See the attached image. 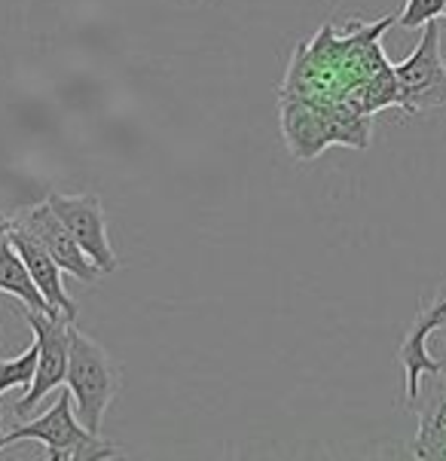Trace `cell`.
<instances>
[{
  "label": "cell",
  "mask_w": 446,
  "mask_h": 461,
  "mask_svg": "<svg viewBox=\"0 0 446 461\" xmlns=\"http://www.w3.org/2000/svg\"><path fill=\"white\" fill-rule=\"evenodd\" d=\"M0 294H10L31 312H43V315H56V309L46 303V296L41 294V287L31 278L25 260L15 251L10 230L0 236ZM61 315V312H59Z\"/></svg>",
  "instance_id": "obj_9"
},
{
  "label": "cell",
  "mask_w": 446,
  "mask_h": 461,
  "mask_svg": "<svg viewBox=\"0 0 446 461\" xmlns=\"http://www.w3.org/2000/svg\"><path fill=\"white\" fill-rule=\"evenodd\" d=\"M13 223H19L22 230H28L46 251L52 254L61 269L68 276H74L77 281H86V285H96L101 278L98 266L89 260V254L80 248V241L70 236V230L61 223V217L50 208V202H41V205L22 208L19 214H13Z\"/></svg>",
  "instance_id": "obj_6"
},
{
  "label": "cell",
  "mask_w": 446,
  "mask_h": 461,
  "mask_svg": "<svg viewBox=\"0 0 446 461\" xmlns=\"http://www.w3.org/2000/svg\"><path fill=\"white\" fill-rule=\"evenodd\" d=\"M25 324L31 327L37 339V373H34V382L25 394L19 397L15 403V416L25 419L37 403L43 401L46 394H52L56 388L65 385V376H68V348H70V324L65 315H43V312H31L25 309L22 312Z\"/></svg>",
  "instance_id": "obj_4"
},
{
  "label": "cell",
  "mask_w": 446,
  "mask_h": 461,
  "mask_svg": "<svg viewBox=\"0 0 446 461\" xmlns=\"http://www.w3.org/2000/svg\"><path fill=\"white\" fill-rule=\"evenodd\" d=\"M401 86V111L406 116L422 111H446V61L441 56V25L428 22L422 28L416 50L395 65Z\"/></svg>",
  "instance_id": "obj_3"
},
{
  "label": "cell",
  "mask_w": 446,
  "mask_h": 461,
  "mask_svg": "<svg viewBox=\"0 0 446 461\" xmlns=\"http://www.w3.org/2000/svg\"><path fill=\"white\" fill-rule=\"evenodd\" d=\"M10 239L15 245V251L22 254V260H25L31 278H34V285L41 287V294L46 296V303H50L52 309L61 312V315L68 318V321H77V303L70 300L68 287H65V269L52 260V254L46 251V248L37 241L34 236H31L28 230H22L19 223L10 226Z\"/></svg>",
  "instance_id": "obj_7"
},
{
  "label": "cell",
  "mask_w": 446,
  "mask_h": 461,
  "mask_svg": "<svg viewBox=\"0 0 446 461\" xmlns=\"http://www.w3.org/2000/svg\"><path fill=\"white\" fill-rule=\"evenodd\" d=\"M419 315L432 321L434 333H437V330H443V327H446V278L441 281V285H437V291L419 306Z\"/></svg>",
  "instance_id": "obj_12"
},
{
  "label": "cell",
  "mask_w": 446,
  "mask_h": 461,
  "mask_svg": "<svg viewBox=\"0 0 446 461\" xmlns=\"http://www.w3.org/2000/svg\"><path fill=\"white\" fill-rule=\"evenodd\" d=\"M65 385L74 397V412L89 428L92 434H101L105 416L111 410L114 397L123 388V373L107 355L101 342L92 339L89 333L77 330L70 324V348H68V376Z\"/></svg>",
  "instance_id": "obj_1"
},
{
  "label": "cell",
  "mask_w": 446,
  "mask_h": 461,
  "mask_svg": "<svg viewBox=\"0 0 446 461\" xmlns=\"http://www.w3.org/2000/svg\"><path fill=\"white\" fill-rule=\"evenodd\" d=\"M446 0H406V6L397 15V25L404 31H422L428 22H434L437 15H443Z\"/></svg>",
  "instance_id": "obj_11"
},
{
  "label": "cell",
  "mask_w": 446,
  "mask_h": 461,
  "mask_svg": "<svg viewBox=\"0 0 446 461\" xmlns=\"http://www.w3.org/2000/svg\"><path fill=\"white\" fill-rule=\"evenodd\" d=\"M0 434H4V425H0Z\"/></svg>",
  "instance_id": "obj_14"
},
{
  "label": "cell",
  "mask_w": 446,
  "mask_h": 461,
  "mask_svg": "<svg viewBox=\"0 0 446 461\" xmlns=\"http://www.w3.org/2000/svg\"><path fill=\"white\" fill-rule=\"evenodd\" d=\"M37 355H41V348H37V339H34L22 355L4 357V361H0V394L10 392V388L28 392L31 382H34V373H37Z\"/></svg>",
  "instance_id": "obj_10"
},
{
  "label": "cell",
  "mask_w": 446,
  "mask_h": 461,
  "mask_svg": "<svg viewBox=\"0 0 446 461\" xmlns=\"http://www.w3.org/2000/svg\"><path fill=\"white\" fill-rule=\"evenodd\" d=\"M0 342H4V339H0Z\"/></svg>",
  "instance_id": "obj_16"
},
{
  "label": "cell",
  "mask_w": 446,
  "mask_h": 461,
  "mask_svg": "<svg viewBox=\"0 0 446 461\" xmlns=\"http://www.w3.org/2000/svg\"><path fill=\"white\" fill-rule=\"evenodd\" d=\"M22 440H37L43 443L46 456L52 461H92V458H120L123 452L107 443L101 434H92L89 428H83V421L74 412V397L70 392H61L56 406L43 412V416L22 421L13 431L0 434V452L6 447H15Z\"/></svg>",
  "instance_id": "obj_2"
},
{
  "label": "cell",
  "mask_w": 446,
  "mask_h": 461,
  "mask_svg": "<svg viewBox=\"0 0 446 461\" xmlns=\"http://www.w3.org/2000/svg\"><path fill=\"white\" fill-rule=\"evenodd\" d=\"M10 226H13V217H4V214H0V236H4V232L10 230Z\"/></svg>",
  "instance_id": "obj_13"
},
{
  "label": "cell",
  "mask_w": 446,
  "mask_h": 461,
  "mask_svg": "<svg viewBox=\"0 0 446 461\" xmlns=\"http://www.w3.org/2000/svg\"><path fill=\"white\" fill-rule=\"evenodd\" d=\"M441 385L416 397L419 406V431L413 440L416 458H446V373H441Z\"/></svg>",
  "instance_id": "obj_8"
},
{
  "label": "cell",
  "mask_w": 446,
  "mask_h": 461,
  "mask_svg": "<svg viewBox=\"0 0 446 461\" xmlns=\"http://www.w3.org/2000/svg\"><path fill=\"white\" fill-rule=\"evenodd\" d=\"M443 15H446V6H443Z\"/></svg>",
  "instance_id": "obj_15"
},
{
  "label": "cell",
  "mask_w": 446,
  "mask_h": 461,
  "mask_svg": "<svg viewBox=\"0 0 446 461\" xmlns=\"http://www.w3.org/2000/svg\"><path fill=\"white\" fill-rule=\"evenodd\" d=\"M50 208L61 217V223L70 230V236L80 241V248L89 254V260L98 266L101 276H111L120 266L111 239H107V217L101 208V199L96 193H80V196H65V193H52L46 196Z\"/></svg>",
  "instance_id": "obj_5"
}]
</instances>
